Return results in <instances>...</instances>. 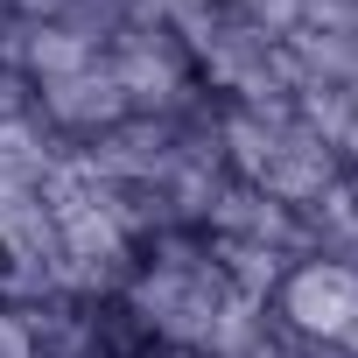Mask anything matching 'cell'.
Wrapping results in <instances>:
<instances>
[{"label": "cell", "mask_w": 358, "mask_h": 358, "mask_svg": "<svg viewBox=\"0 0 358 358\" xmlns=\"http://www.w3.org/2000/svg\"><path fill=\"white\" fill-rule=\"evenodd\" d=\"M274 309H281L288 330L337 344V337L358 330V274L344 260H295L274 288Z\"/></svg>", "instance_id": "cell-1"}, {"label": "cell", "mask_w": 358, "mask_h": 358, "mask_svg": "<svg viewBox=\"0 0 358 358\" xmlns=\"http://www.w3.org/2000/svg\"><path fill=\"white\" fill-rule=\"evenodd\" d=\"M22 8H29V15H57V8H64V0H22Z\"/></svg>", "instance_id": "cell-2"}]
</instances>
